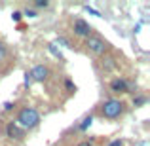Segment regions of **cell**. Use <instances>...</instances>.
<instances>
[{"label": "cell", "mask_w": 150, "mask_h": 146, "mask_svg": "<svg viewBox=\"0 0 150 146\" xmlns=\"http://www.w3.org/2000/svg\"><path fill=\"white\" fill-rule=\"evenodd\" d=\"M15 123L25 131H33L40 125V112L34 106H23L15 118Z\"/></svg>", "instance_id": "6da1fadb"}, {"label": "cell", "mask_w": 150, "mask_h": 146, "mask_svg": "<svg viewBox=\"0 0 150 146\" xmlns=\"http://www.w3.org/2000/svg\"><path fill=\"white\" fill-rule=\"evenodd\" d=\"M99 112H101V116L105 118V120H110V121L120 120V118L125 114V102L120 101V99H106V101L101 104Z\"/></svg>", "instance_id": "7a4b0ae2"}, {"label": "cell", "mask_w": 150, "mask_h": 146, "mask_svg": "<svg viewBox=\"0 0 150 146\" xmlns=\"http://www.w3.org/2000/svg\"><path fill=\"white\" fill-rule=\"evenodd\" d=\"M84 46H86V49H88L89 53H93V55H105V53L110 51V44L105 40V38L97 36V34H91V36L86 38Z\"/></svg>", "instance_id": "3957f363"}, {"label": "cell", "mask_w": 150, "mask_h": 146, "mask_svg": "<svg viewBox=\"0 0 150 146\" xmlns=\"http://www.w3.org/2000/svg\"><path fill=\"white\" fill-rule=\"evenodd\" d=\"M50 76V68L46 65H36L33 66V68L29 70V72L25 74V87H29V85L33 84H40V82H46Z\"/></svg>", "instance_id": "277c9868"}, {"label": "cell", "mask_w": 150, "mask_h": 146, "mask_svg": "<svg viewBox=\"0 0 150 146\" xmlns=\"http://www.w3.org/2000/svg\"><path fill=\"white\" fill-rule=\"evenodd\" d=\"M72 34L74 36H78V38H88V36H91L93 34V27L89 25L86 19H82V17H76L72 21Z\"/></svg>", "instance_id": "5b68a950"}, {"label": "cell", "mask_w": 150, "mask_h": 146, "mask_svg": "<svg viewBox=\"0 0 150 146\" xmlns=\"http://www.w3.org/2000/svg\"><path fill=\"white\" fill-rule=\"evenodd\" d=\"M108 89L114 95H125V93H131V84H129L125 78L118 76V78H114V80H110Z\"/></svg>", "instance_id": "8992f818"}, {"label": "cell", "mask_w": 150, "mask_h": 146, "mask_svg": "<svg viewBox=\"0 0 150 146\" xmlns=\"http://www.w3.org/2000/svg\"><path fill=\"white\" fill-rule=\"evenodd\" d=\"M25 135H27V131L19 127V125L15 123L13 120L8 121V125H6V137H8L10 140H17V142H19V140L25 139Z\"/></svg>", "instance_id": "52a82bcc"}, {"label": "cell", "mask_w": 150, "mask_h": 146, "mask_svg": "<svg viewBox=\"0 0 150 146\" xmlns=\"http://www.w3.org/2000/svg\"><path fill=\"white\" fill-rule=\"evenodd\" d=\"M91 123H93V116L89 114V116H86V118H82L80 120V123H78V131H88L89 127H91Z\"/></svg>", "instance_id": "ba28073f"}, {"label": "cell", "mask_w": 150, "mask_h": 146, "mask_svg": "<svg viewBox=\"0 0 150 146\" xmlns=\"http://www.w3.org/2000/svg\"><path fill=\"white\" fill-rule=\"evenodd\" d=\"M146 102H148V97L143 95V93H137V95L133 97V106H135V108H141V106H144Z\"/></svg>", "instance_id": "9c48e42d"}, {"label": "cell", "mask_w": 150, "mask_h": 146, "mask_svg": "<svg viewBox=\"0 0 150 146\" xmlns=\"http://www.w3.org/2000/svg\"><path fill=\"white\" fill-rule=\"evenodd\" d=\"M63 84H65V91H67V93H76V85H74V82L70 80L69 76H65Z\"/></svg>", "instance_id": "30bf717a"}, {"label": "cell", "mask_w": 150, "mask_h": 146, "mask_svg": "<svg viewBox=\"0 0 150 146\" xmlns=\"http://www.w3.org/2000/svg\"><path fill=\"white\" fill-rule=\"evenodd\" d=\"M8 55H10V51H8V46L4 44L2 40H0V63H2V61H6V59H8Z\"/></svg>", "instance_id": "8fae6325"}, {"label": "cell", "mask_w": 150, "mask_h": 146, "mask_svg": "<svg viewBox=\"0 0 150 146\" xmlns=\"http://www.w3.org/2000/svg\"><path fill=\"white\" fill-rule=\"evenodd\" d=\"M114 66V59H103V68H106V70H110Z\"/></svg>", "instance_id": "7c38bea8"}, {"label": "cell", "mask_w": 150, "mask_h": 146, "mask_svg": "<svg viewBox=\"0 0 150 146\" xmlns=\"http://www.w3.org/2000/svg\"><path fill=\"white\" fill-rule=\"evenodd\" d=\"M23 15H27V17H36L38 11H36V10H33V8H27V10L23 11Z\"/></svg>", "instance_id": "4fadbf2b"}, {"label": "cell", "mask_w": 150, "mask_h": 146, "mask_svg": "<svg viewBox=\"0 0 150 146\" xmlns=\"http://www.w3.org/2000/svg\"><path fill=\"white\" fill-rule=\"evenodd\" d=\"M21 19H23V11H13V13H11V21L19 23Z\"/></svg>", "instance_id": "5bb4252c"}, {"label": "cell", "mask_w": 150, "mask_h": 146, "mask_svg": "<svg viewBox=\"0 0 150 146\" xmlns=\"http://www.w3.org/2000/svg\"><path fill=\"white\" fill-rule=\"evenodd\" d=\"M50 2L48 0H38V2H34V8H48Z\"/></svg>", "instance_id": "9a60e30c"}, {"label": "cell", "mask_w": 150, "mask_h": 146, "mask_svg": "<svg viewBox=\"0 0 150 146\" xmlns=\"http://www.w3.org/2000/svg\"><path fill=\"white\" fill-rule=\"evenodd\" d=\"M48 49H50V51H51V53H53V55H55V57H59V59H63V55H61V53H59V51H57V49H55V46H53V44H50V46H48Z\"/></svg>", "instance_id": "2e32d148"}, {"label": "cell", "mask_w": 150, "mask_h": 146, "mask_svg": "<svg viewBox=\"0 0 150 146\" xmlns=\"http://www.w3.org/2000/svg\"><path fill=\"white\" fill-rule=\"evenodd\" d=\"M57 44H63V46H65V48H72V46H70V42L69 40H67V38H57Z\"/></svg>", "instance_id": "e0dca14e"}, {"label": "cell", "mask_w": 150, "mask_h": 146, "mask_svg": "<svg viewBox=\"0 0 150 146\" xmlns=\"http://www.w3.org/2000/svg\"><path fill=\"white\" fill-rule=\"evenodd\" d=\"M133 146H150V144H148V140L139 139V140H135V142H133Z\"/></svg>", "instance_id": "ac0fdd59"}, {"label": "cell", "mask_w": 150, "mask_h": 146, "mask_svg": "<svg viewBox=\"0 0 150 146\" xmlns=\"http://www.w3.org/2000/svg\"><path fill=\"white\" fill-rule=\"evenodd\" d=\"M13 106H15L13 102H10V101H8V102H4V106H2V108H4V112H10V110L13 108Z\"/></svg>", "instance_id": "d6986e66"}, {"label": "cell", "mask_w": 150, "mask_h": 146, "mask_svg": "<svg viewBox=\"0 0 150 146\" xmlns=\"http://www.w3.org/2000/svg\"><path fill=\"white\" fill-rule=\"evenodd\" d=\"M124 144H125V142H124L122 139H114V140H112V142H110L108 146H124Z\"/></svg>", "instance_id": "ffe728a7"}, {"label": "cell", "mask_w": 150, "mask_h": 146, "mask_svg": "<svg viewBox=\"0 0 150 146\" xmlns=\"http://www.w3.org/2000/svg\"><path fill=\"white\" fill-rule=\"evenodd\" d=\"M76 146H93V142H89V140H82V142H78Z\"/></svg>", "instance_id": "44dd1931"}]
</instances>
